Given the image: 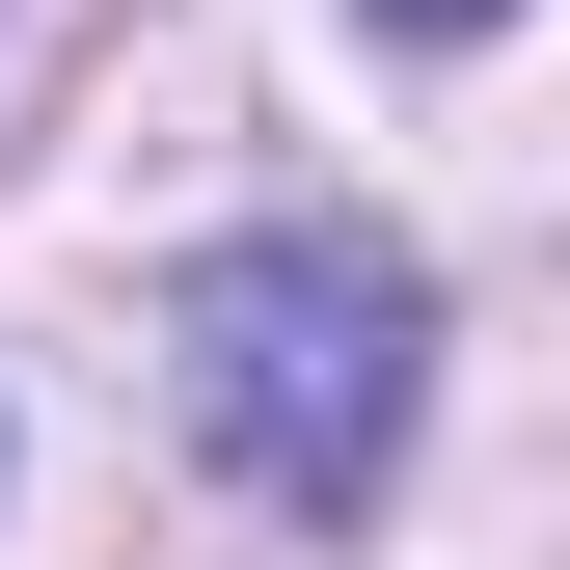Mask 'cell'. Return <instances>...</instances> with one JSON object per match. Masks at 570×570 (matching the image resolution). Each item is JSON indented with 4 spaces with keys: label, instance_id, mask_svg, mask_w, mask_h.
Listing matches in <instances>:
<instances>
[{
    "label": "cell",
    "instance_id": "1",
    "mask_svg": "<svg viewBox=\"0 0 570 570\" xmlns=\"http://www.w3.org/2000/svg\"><path fill=\"white\" fill-rule=\"evenodd\" d=\"M164 353H190V435H218L299 543H353L381 462H407V407H435V272L381 218H245V245H190Z\"/></svg>",
    "mask_w": 570,
    "mask_h": 570
},
{
    "label": "cell",
    "instance_id": "2",
    "mask_svg": "<svg viewBox=\"0 0 570 570\" xmlns=\"http://www.w3.org/2000/svg\"><path fill=\"white\" fill-rule=\"evenodd\" d=\"M353 28H407V55H462V28H517V0H353Z\"/></svg>",
    "mask_w": 570,
    "mask_h": 570
}]
</instances>
